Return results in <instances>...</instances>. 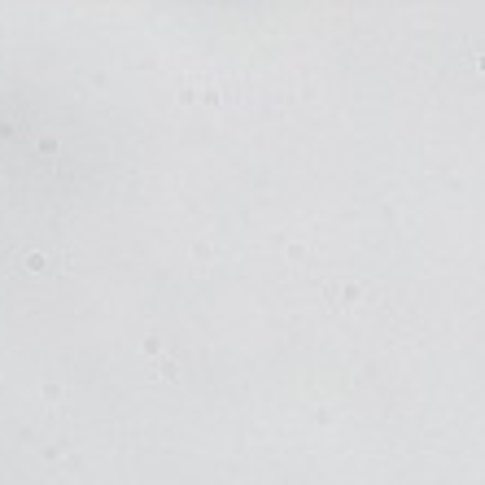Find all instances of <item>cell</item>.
I'll return each mask as SVG.
<instances>
[{
    "label": "cell",
    "instance_id": "obj_1",
    "mask_svg": "<svg viewBox=\"0 0 485 485\" xmlns=\"http://www.w3.org/2000/svg\"><path fill=\"white\" fill-rule=\"evenodd\" d=\"M53 263L61 267V263H66V258H61V254H40V249L22 254V267H26V271H53Z\"/></svg>",
    "mask_w": 485,
    "mask_h": 485
},
{
    "label": "cell",
    "instance_id": "obj_2",
    "mask_svg": "<svg viewBox=\"0 0 485 485\" xmlns=\"http://www.w3.org/2000/svg\"><path fill=\"white\" fill-rule=\"evenodd\" d=\"M157 376L162 380H175V363L171 359H157Z\"/></svg>",
    "mask_w": 485,
    "mask_h": 485
},
{
    "label": "cell",
    "instance_id": "obj_3",
    "mask_svg": "<svg viewBox=\"0 0 485 485\" xmlns=\"http://www.w3.org/2000/svg\"><path fill=\"white\" fill-rule=\"evenodd\" d=\"M44 398L48 402H61V385H44Z\"/></svg>",
    "mask_w": 485,
    "mask_h": 485
}]
</instances>
